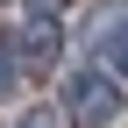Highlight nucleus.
I'll return each instance as SVG.
<instances>
[{"label": "nucleus", "instance_id": "1", "mask_svg": "<svg viewBox=\"0 0 128 128\" xmlns=\"http://www.w3.org/2000/svg\"><path fill=\"white\" fill-rule=\"evenodd\" d=\"M64 114L86 121V128H114L121 121V86L107 71H71L64 78Z\"/></svg>", "mask_w": 128, "mask_h": 128}, {"label": "nucleus", "instance_id": "4", "mask_svg": "<svg viewBox=\"0 0 128 128\" xmlns=\"http://www.w3.org/2000/svg\"><path fill=\"white\" fill-rule=\"evenodd\" d=\"M14 128H64V121L50 114V107H36V114H22V121H14Z\"/></svg>", "mask_w": 128, "mask_h": 128}, {"label": "nucleus", "instance_id": "3", "mask_svg": "<svg viewBox=\"0 0 128 128\" xmlns=\"http://www.w3.org/2000/svg\"><path fill=\"white\" fill-rule=\"evenodd\" d=\"M107 50H114V64H121V71H128V22L114 28V36H107Z\"/></svg>", "mask_w": 128, "mask_h": 128}, {"label": "nucleus", "instance_id": "2", "mask_svg": "<svg viewBox=\"0 0 128 128\" xmlns=\"http://www.w3.org/2000/svg\"><path fill=\"white\" fill-rule=\"evenodd\" d=\"M14 64H28V71H50V64H57V22H50V14H28V22H22Z\"/></svg>", "mask_w": 128, "mask_h": 128}]
</instances>
